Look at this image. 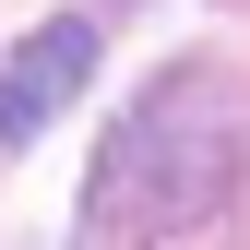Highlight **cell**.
Instances as JSON below:
<instances>
[{"mask_svg":"<svg viewBox=\"0 0 250 250\" xmlns=\"http://www.w3.org/2000/svg\"><path fill=\"white\" fill-rule=\"evenodd\" d=\"M227 179H238V83L227 72H155L83 167L72 250H167L179 227H203L227 203Z\"/></svg>","mask_w":250,"mask_h":250,"instance_id":"cell-1","label":"cell"},{"mask_svg":"<svg viewBox=\"0 0 250 250\" xmlns=\"http://www.w3.org/2000/svg\"><path fill=\"white\" fill-rule=\"evenodd\" d=\"M96 12H131V0H96Z\"/></svg>","mask_w":250,"mask_h":250,"instance_id":"cell-3","label":"cell"},{"mask_svg":"<svg viewBox=\"0 0 250 250\" xmlns=\"http://www.w3.org/2000/svg\"><path fill=\"white\" fill-rule=\"evenodd\" d=\"M83 83H96V24H83V12H48L36 36L12 48V72H0V155H24Z\"/></svg>","mask_w":250,"mask_h":250,"instance_id":"cell-2","label":"cell"}]
</instances>
